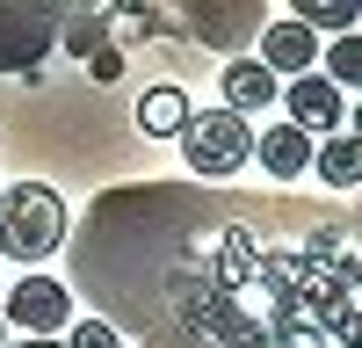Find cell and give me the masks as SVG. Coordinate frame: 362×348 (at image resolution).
<instances>
[{"instance_id":"obj_18","label":"cell","mask_w":362,"mask_h":348,"mask_svg":"<svg viewBox=\"0 0 362 348\" xmlns=\"http://www.w3.org/2000/svg\"><path fill=\"white\" fill-rule=\"evenodd\" d=\"M0 341H8V319H0Z\"/></svg>"},{"instance_id":"obj_4","label":"cell","mask_w":362,"mask_h":348,"mask_svg":"<svg viewBox=\"0 0 362 348\" xmlns=\"http://www.w3.org/2000/svg\"><path fill=\"white\" fill-rule=\"evenodd\" d=\"M66 37V8H44V0H0V73H29L37 80V58Z\"/></svg>"},{"instance_id":"obj_6","label":"cell","mask_w":362,"mask_h":348,"mask_svg":"<svg viewBox=\"0 0 362 348\" xmlns=\"http://www.w3.org/2000/svg\"><path fill=\"white\" fill-rule=\"evenodd\" d=\"M283 124H297V131H305L312 145L319 138H334L341 124H348V109H341V87L334 80H326V73H305V80H283Z\"/></svg>"},{"instance_id":"obj_10","label":"cell","mask_w":362,"mask_h":348,"mask_svg":"<svg viewBox=\"0 0 362 348\" xmlns=\"http://www.w3.org/2000/svg\"><path fill=\"white\" fill-rule=\"evenodd\" d=\"M189 95H181V87H145L138 95V131L145 138H181V124H189Z\"/></svg>"},{"instance_id":"obj_14","label":"cell","mask_w":362,"mask_h":348,"mask_svg":"<svg viewBox=\"0 0 362 348\" xmlns=\"http://www.w3.org/2000/svg\"><path fill=\"white\" fill-rule=\"evenodd\" d=\"M58 348H124V334H116L109 319H73V327H66V341H58Z\"/></svg>"},{"instance_id":"obj_5","label":"cell","mask_w":362,"mask_h":348,"mask_svg":"<svg viewBox=\"0 0 362 348\" xmlns=\"http://www.w3.org/2000/svg\"><path fill=\"white\" fill-rule=\"evenodd\" d=\"M8 327H22L29 341H58L73 327V290L66 283H51V276H22L15 290H8Z\"/></svg>"},{"instance_id":"obj_8","label":"cell","mask_w":362,"mask_h":348,"mask_svg":"<svg viewBox=\"0 0 362 348\" xmlns=\"http://www.w3.org/2000/svg\"><path fill=\"white\" fill-rule=\"evenodd\" d=\"M218 87H225V109L239 116V124H247V116H261V109H276V102H283V80L268 73L261 58H225V80H218Z\"/></svg>"},{"instance_id":"obj_11","label":"cell","mask_w":362,"mask_h":348,"mask_svg":"<svg viewBox=\"0 0 362 348\" xmlns=\"http://www.w3.org/2000/svg\"><path fill=\"white\" fill-rule=\"evenodd\" d=\"M312 167H319L334 189H355V182H362V138H348V131L319 138V145H312Z\"/></svg>"},{"instance_id":"obj_9","label":"cell","mask_w":362,"mask_h":348,"mask_svg":"<svg viewBox=\"0 0 362 348\" xmlns=\"http://www.w3.org/2000/svg\"><path fill=\"white\" fill-rule=\"evenodd\" d=\"M254 153H261V167L276 174V182H297V174H312V138L297 131V124H268V131L254 138Z\"/></svg>"},{"instance_id":"obj_12","label":"cell","mask_w":362,"mask_h":348,"mask_svg":"<svg viewBox=\"0 0 362 348\" xmlns=\"http://www.w3.org/2000/svg\"><path fill=\"white\" fill-rule=\"evenodd\" d=\"M290 22H305L312 37H319V29H326V37H355V29H362V0H297Z\"/></svg>"},{"instance_id":"obj_3","label":"cell","mask_w":362,"mask_h":348,"mask_svg":"<svg viewBox=\"0 0 362 348\" xmlns=\"http://www.w3.org/2000/svg\"><path fill=\"white\" fill-rule=\"evenodd\" d=\"M181 160H189V174H203V182H232V174L254 160V131L239 124L232 109L189 116V124H181Z\"/></svg>"},{"instance_id":"obj_7","label":"cell","mask_w":362,"mask_h":348,"mask_svg":"<svg viewBox=\"0 0 362 348\" xmlns=\"http://www.w3.org/2000/svg\"><path fill=\"white\" fill-rule=\"evenodd\" d=\"M261 66L268 73H276V80H305L312 66H319V37H312V29L305 22H261Z\"/></svg>"},{"instance_id":"obj_17","label":"cell","mask_w":362,"mask_h":348,"mask_svg":"<svg viewBox=\"0 0 362 348\" xmlns=\"http://www.w3.org/2000/svg\"><path fill=\"white\" fill-rule=\"evenodd\" d=\"M15 348H58V341H29V334H22V341H15Z\"/></svg>"},{"instance_id":"obj_13","label":"cell","mask_w":362,"mask_h":348,"mask_svg":"<svg viewBox=\"0 0 362 348\" xmlns=\"http://www.w3.org/2000/svg\"><path fill=\"white\" fill-rule=\"evenodd\" d=\"M319 58H326V80H334V87H362V29H355V37H334Z\"/></svg>"},{"instance_id":"obj_15","label":"cell","mask_w":362,"mask_h":348,"mask_svg":"<svg viewBox=\"0 0 362 348\" xmlns=\"http://www.w3.org/2000/svg\"><path fill=\"white\" fill-rule=\"evenodd\" d=\"M87 73H95L102 87H109V80H124V51H116V44H102L95 58H87Z\"/></svg>"},{"instance_id":"obj_1","label":"cell","mask_w":362,"mask_h":348,"mask_svg":"<svg viewBox=\"0 0 362 348\" xmlns=\"http://www.w3.org/2000/svg\"><path fill=\"white\" fill-rule=\"evenodd\" d=\"M73 269L153 348H362V211L116 189Z\"/></svg>"},{"instance_id":"obj_2","label":"cell","mask_w":362,"mask_h":348,"mask_svg":"<svg viewBox=\"0 0 362 348\" xmlns=\"http://www.w3.org/2000/svg\"><path fill=\"white\" fill-rule=\"evenodd\" d=\"M66 247V203H58V189L44 182H15L8 196H0V254L15 261H44Z\"/></svg>"},{"instance_id":"obj_16","label":"cell","mask_w":362,"mask_h":348,"mask_svg":"<svg viewBox=\"0 0 362 348\" xmlns=\"http://www.w3.org/2000/svg\"><path fill=\"white\" fill-rule=\"evenodd\" d=\"M348 124H355V131H348V138H362V102H355V109H348Z\"/></svg>"}]
</instances>
